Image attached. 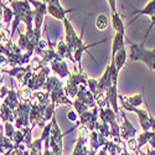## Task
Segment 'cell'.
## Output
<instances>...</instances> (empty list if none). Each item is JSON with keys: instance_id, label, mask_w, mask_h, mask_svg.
<instances>
[{"instance_id": "obj_18", "label": "cell", "mask_w": 155, "mask_h": 155, "mask_svg": "<svg viewBox=\"0 0 155 155\" xmlns=\"http://www.w3.org/2000/svg\"><path fill=\"white\" fill-rule=\"evenodd\" d=\"M41 2H42V3H46V0H41Z\"/></svg>"}, {"instance_id": "obj_7", "label": "cell", "mask_w": 155, "mask_h": 155, "mask_svg": "<svg viewBox=\"0 0 155 155\" xmlns=\"http://www.w3.org/2000/svg\"><path fill=\"white\" fill-rule=\"evenodd\" d=\"M112 60L114 61L115 63V67H117L118 71L122 70V67L124 66V63L127 61V51H125V47H122L117 54H115L114 56H112Z\"/></svg>"}, {"instance_id": "obj_3", "label": "cell", "mask_w": 155, "mask_h": 155, "mask_svg": "<svg viewBox=\"0 0 155 155\" xmlns=\"http://www.w3.org/2000/svg\"><path fill=\"white\" fill-rule=\"evenodd\" d=\"M52 70L61 77V78H63V77H66V76H70L67 64L62 61V58L60 56L52 61Z\"/></svg>"}, {"instance_id": "obj_1", "label": "cell", "mask_w": 155, "mask_h": 155, "mask_svg": "<svg viewBox=\"0 0 155 155\" xmlns=\"http://www.w3.org/2000/svg\"><path fill=\"white\" fill-rule=\"evenodd\" d=\"M130 44V60L133 61H143L147 66H149L150 70L155 71V50H147L144 48V42L143 44Z\"/></svg>"}, {"instance_id": "obj_13", "label": "cell", "mask_w": 155, "mask_h": 155, "mask_svg": "<svg viewBox=\"0 0 155 155\" xmlns=\"http://www.w3.org/2000/svg\"><path fill=\"white\" fill-rule=\"evenodd\" d=\"M46 4L47 5H52V6H57V8L61 6L60 0H46Z\"/></svg>"}, {"instance_id": "obj_15", "label": "cell", "mask_w": 155, "mask_h": 155, "mask_svg": "<svg viewBox=\"0 0 155 155\" xmlns=\"http://www.w3.org/2000/svg\"><path fill=\"white\" fill-rule=\"evenodd\" d=\"M154 25H155V14L151 16V22H150V26H149V30H148V32H147V35H145V38H147V36H148V34L151 31V29L154 28Z\"/></svg>"}, {"instance_id": "obj_11", "label": "cell", "mask_w": 155, "mask_h": 155, "mask_svg": "<svg viewBox=\"0 0 155 155\" xmlns=\"http://www.w3.org/2000/svg\"><path fill=\"white\" fill-rule=\"evenodd\" d=\"M35 97L38 102H40V104H46V102L48 101V94L45 92H36Z\"/></svg>"}, {"instance_id": "obj_6", "label": "cell", "mask_w": 155, "mask_h": 155, "mask_svg": "<svg viewBox=\"0 0 155 155\" xmlns=\"http://www.w3.org/2000/svg\"><path fill=\"white\" fill-rule=\"evenodd\" d=\"M133 14L135 15V18H134V20H133L130 24H133V22L135 21V19H138L140 15H149V16L151 18V16L155 14V0H150V2L148 3V5H147L143 10H134Z\"/></svg>"}, {"instance_id": "obj_2", "label": "cell", "mask_w": 155, "mask_h": 155, "mask_svg": "<svg viewBox=\"0 0 155 155\" xmlns=\"http://www.w3.org/2000/svg\"><path fill=\"white\" fill-rule=\"evenodd\" d=\"M123 123L120 124V135L125 139H130V138H134L137 130H135V128L129 123V120L123 115Z\"/></svg>"}, {"instance_id": "obj_10", "label": "cell", "mask_w": 155, "mask_h": 155, "mask_svg": "<svg viewBox=\"0 0 155 155\" xmlns=\"http://www.w3.org/2000/svg\"><path fill=\"white\" fill-rule=\"evenodd\" d=\"M3 20H4V22L5 24H10V21H11V18H12V15H14V11H12V9H10V8H6L5 5H3Z\"/></svg>"}, {"instance_id": "obj_19", "label": "cell", "mask_w": 155, "mask_h": 155, "mask_svg": "<svg viewBox=\"0 0 155 155\" xmlns=\"http://www.w3.org/2000/svg\"><path fill=\"white\" fill-rule=\"evenodd\" d=\"M9 2H11V3H12V2H14V0H9Z\"/></svg>"}, {"instance_id": "obj_12", "label": "cell", "mask_w": 155, "mask_h": 155, "mask_svg": "<svg viewBox=\"0 0 155 155\" xmlns=\"http://www.w3.org/2000/svg\"><path fill=\"white\" fill-rule=\"evenodd\" d=\"M128 148L133 150V151H139V147H138V140L135 138H130L128 139Z\"/></svg>"}, {"instance_id": "obj_17", "label": "cell", "mask_w": 155, "mask_h": 155, "mask_svg": "<svg viewBox=\"0 0 155 155\" xmlns=\"http://www.w3.org/2000/svg\"><path fill=\"white\" fill-rule=\"evenodd\" d=\"M99 155H107V150H106V148H104V149H103V150L99 153Z\"/></svg>"}, {"instance_id": "obj_8", "label": "cell", "mask_w": 155, "mask_h": 155, "mask_svg": "<svg viewBox=\"0 0 155 155\" xmlns=\"http://www.w3.org/2000/svg\"><path fill=\"white\" fill-rule=\"evenodd\" d=\"M112 24H113V29H114L115 32L124 31V24L122 21V18L119 16L118 11L112 12Z\"/></svg>"}, {"instance_id": "obj_5", "label": "cell", "mask_w": 155, "mask_h": 155, "mask_svg": "<svg viewBox=\"0 0 155 155\" xmlns=\"http://www.w3.org/2000/svg\"><path fill=\"white\" fill-rule=\"evenodd\" d=\"M124 37H125V31L115 32V36L113 38V44H112V56H114L122 47H125L124 46Z\"/></svg>"}, {"instance_id": "obj_9", "label": "cell", "mask_w": 155, "mask_h": 155, "mask_svg": "<svg viewBox=\"0 0 155 155\" xmlns=\"http://www.w3.org/2000/svg\"><path fill=\"white\" fill-rule=\"evenodd\" d=\"M96 28H97L98 30H101V31L106 30V29L108 28V18H107L104 14L98 15V18H97V20H96Z\"/></svg>"}, {"instance_id": "obj_16", "label": "cell", "mask_w": 155, "mask_h": 155, "mask_svg": "<svg viewBox=\"0 0 155 155\" xmlns=\"http://www.w3.org/2000/svg\"><path fill=\"white\" fill-rule=\"evenodd\" d=\"M68 119H70L71 122H76V120H77V115H76V113H74V112H72V110H71V112L68 113Z\"/></svg>"}, {"instance_id": "obj_14", "label": "cell", "mask_w": 155, "mask_h": 155, "mask_svg": "<svg viewBox=\"0 0 155 155\" xmlns=\"http://www.w3.org/2000/svg\"><path fill=\"white\" fill-rule=\"evenodd\" d=\"M108 4L110 6V12L117 11V8H115V0H108Z\"/></svg>"}, {"instance_id": "obj_4", "label": "cell", "mask_w": 155, "mask_h": 155, "mask_svg": "<svg viewBox=\"0 0 155 155\" xmlns=\"http://www.w3.org/2000/svg\"><path fill=\"white\" fill-rule=\"evenodd\" d=\"M120 101H122V106L123 108H128V107H138L143 103V97L140 94H137V96H133V97H124V96H120L119 97Z\"/></svg>"}]
</instances>
